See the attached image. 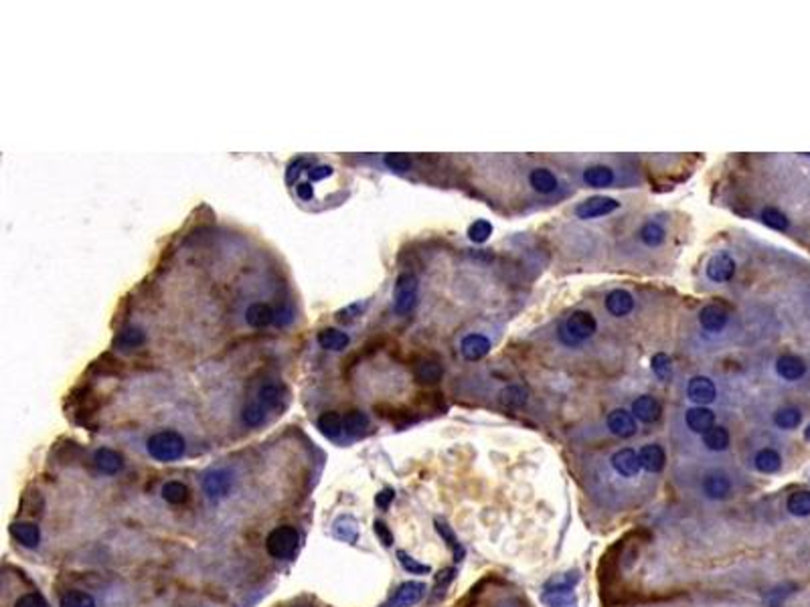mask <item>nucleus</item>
<instances>
[{
	"instance_id": "38",
	"label": "nucleus",
	"mask_w": 810,
	"mask_h": 607,
	"mask_svg": "<svg viewBox=\"0 0 810 607\" xmlns=\"http://www.w3.org/2000/svg\"><path fill=\"white\" fill-rule=\"evenodd\" d=\"M800 422H802V413L796 407H784L774 415V423L780 429H794L800 425Z\"/></svg>"
},
{
	"instance_id": "36",
	"label": "nucleus",
	"mask_w": 810,
	"mask_h": 607,
	"mask_svg": "<svg viewBox=\"0 0 810 607\" xmlns=\"http://www.w3.org/2000/svg\"><path fill=\"white\" fill-rule=\"evenodd\" d=\"M162 498L166 502H170V504H183L189 498V488L183 482H177V480L166 482L162 486Z\"/></svg>"
},
{
	"instance_id": "26",
	"label": "nucleus",
	"mask_w": 810,
	"mask_h": 607,
	"mask_svg": "<svg viewBox=\"0 0 810 607\" xmlns=\"http://www.w3.org/2000/svg\"><path fill=\"white\" fill-rule=\"evenodd\" d=\"M318 429H321V433H323L324 437H328V440H339V437H343L345 435V417H341L339 413H334V411H328V413H323L321 417H318Z\"/></svg>"
},
{
	"instance_id": "42",
	"label": "nucleus",
	"mask_w": 810,
	"mask_h": 607,
	"mask_svg": "<svg viewBox=\"0 0 810 607\" xmlns=\"http://www.w3.org/2000/svg\"><path fill=\"white\" fill-rule=\"evenodd\" d=\"M397 559H399V563H402V567H404L405 571H409V573H413V575L430 573V567H428V565H424V563L415 561L413 556H409V554L404 553V551H399V553H397Z\"/></svg>"
},
{
	"instance_id": "33",
	"label": "nucleus",
	"mask_w": 810,
	"mask_h": 607,
	"mask_svg": "<svg viewBox=\"0 0 810 607\" xmlns=\"http://www.w3.org/2000/svg\"><path fill=\"white\" fill-rule=\"evenodd\" d=\"M501 401H503V405H507V407L519 409V407H523V405L529 401V389H527L525 385H509V387L503 389Z\"/></svg>"
},
{
	"instance_id": "34",
	"label": "nucleus",
	"mask_w": 810,
	"mask_h": 607,
	"mask_svg": "<svg viewBox=\"0 0 810 607\" xmlns=\"http://www.w3.org/2000/svg\"><path fill=\"white\" fill-rule=\"evenodd\" d=\"M786 508L792 516H809L810 514V492L809 490H800V492H794L790 494V498L786 502Z\"/></svg>"
},
{
	"instance_id": "39",
	"label": "nucleus",
	"mask_w": 810,
	"mask_h": 607,
	"mask_svg": "<svg viewBox=\"0 0 810 607\" xmlns=\"http://www.w3.org/2000/svg\"><path fill=\"white\" fill-rule=\"evenodd\" d=\"M345 417V435H359L369 427V417L361 411H351Z\"/></svg>"
},
{
	"instance_id": "25",
	"label": "nucleus",
	"mask_w": 810,
	"mask_h": 607,
	"mask_svg": "<svg viewBox=\"0 0 810 607\" xmlns=\"http://www.w3.org/2000/svg\"><path fill=\"white\" fill-rule=\"evenodd\" d=\"M413 374H415V379H417L420 383H424V385H433V383H438V381L442 379L444 369H442V365H440L438 361H433V359H420V361L413 365Z\"/></svg>"
},
{
	"instance_id": "43",
	"label": "nucleus",
	"mask_w": 810,
	"mask_h": 607,
	"mask_svg": "<svg viewBox=\"0 0 810 607\" xmlns=\"http://www.w3.org/2000/svg\"><path fill=\"white\" fill-rule=\"evenodd\" d=\"M383 164L393 172H407L411 168V158L405 154H387L383 158Z\"/></svg>"
},
{
	"instance_id": "45",
	"label": "nucleus",
	"mask_w": 810,
	"mask_h": 607,
	"mask_svg": "<svg viewBox=\"0 0 810 607\" xmlns=\"http://www.w3.org/2000/svg\"><path fill=\"white\" fill-rule=\"evenodd\" d=\"M375 532H377V536L381 538V543H383L385 547H391V545H393V534L389 532V528L385 527V523L377 520V523H375Z\"/></svg>"
},
{
	"instance_id": "28",
	"label": "nucleus",
	"mask_w": 810,
	"mask_h": 607,
	"mask_svg": "<svg viewBox=\"0 0 810 607\" xmlns=\"http://www.w3.org/2000/svg\"><path fill=\"white\" fill-rule=\"evenodd\" d=\"M754 466H756L757 472H762V474H774V472H778V470H780V466H782V457H780V453H778L776 449L764 448V449H759V451L756 453V457H754Z\"/></svg>"
},
{
	"instance_id": "17",
	"label": "nucleus",
	"mask_w": 810,
	"mask_h": 607,
	"mask_svg": "<svg viewBox=\"0 0 810 607\" xmlns=\"http://www.w3.org/2000/svg\"><path fill=\"white\" fill-rule=\"evenodd\" d=\"M606 310L616 318L628 316L634 310V296L628 290H612L606 296Z\"/></svg>"
},
{
	"instance_id": "18",
	"label": "nucleus",
	"mask_w": 810,
	"mask_h": 607,
	"mask_svg": "<svg viewBox=\"0 0 810 607\" xmlns=\"http://www.w3.org/2000/svg\"><path fill=\"white\" fill-rule=\"evenodd\" d=\"M582 181H584V185H588L590 188H608V186L614 185L616 176H614V170L610 166L592 164V166H588L582 172Z\"/></svg>"
},
{
	"instance_id": "12",
	"label": "nucleus",
	"mask_w": 810,
	"mask_h": 607,
	"mask_svg": "<svg viewBox=\"0 0 810 607\" xmlns=\"http://www.w3.org/2000/svg\"><path fill=\"white\" fill-rule=\"evenodd\" d=\"M612 468L624 478H636L638 472L642 470L640 460H638V451H634L632 448L618 449L612 455Z\"/></svg>"
},
{
	"instance_id": "2",
	"label": "nucleus",
	"mask_w": 810,
	"mask_h": 607,
	"mask_svg": "<svg viewBox=\"0 0 810 607\" xmlns=\"http://www.w3.org/2000/svg\"><path fill=\"white\" fill-rule=\"evenodd\" d=\"M597 332L595 318L586 310H575L566 318V322L559 326V341L566 346H575L592 338Z\"/></svg>"
},
{
	"instance_id": "44",
	"label": "nucleus",
	"mask_w": 810,
	"mask_h": 607,
	"mask_svg": "<svg viewBox=\"0 0 810 607\" xmlns=\"http://www.w3.org/2000/svg\"><path fill=\"white\" fill-rule=\"evenodd\" d=\"M15 607H49V606H47V601H45V599H43L39 593H27V595H23V597H19V599H17Z\"/></svg>"
},
{
	"instance_id": "27",
	"label": "nucleus",
	"mask_w": 810,
	"mask_h": 607,
	"mask_svg": "<svg viewBox=\"0 0 810 607\" xmlns=\"http://www.w3.org/2000/svg\"><path fill=\"white\" fill-rule=\"evenodd\" d=\"M351 343L349 334L343 332V330H336V328H324L323 332L318 334V344L324 350H332V352H341L345 350Z\"/></svg>"
},
{
	"instance_id": "30",
	"label": "nucleus",
	"mask_w": 810,
	"mask_h": 607,
	"mask_svg": "<svg viewBox=\"0 0 810 607\" xmlns=\"http://www.w3.org/2000/svg\"><path fill=\"white\" fill-rule=\"evenodd\" d=\"M10 532H12V536H15L21 545L30 547V549L37 547L39 541H41V530H39L37 525H33V523H17V525L10 527Z\"/></svg>"
},
{
	"instance_id": "6",
	"label": "nucleus",
	"mask_w": 810,
	"mask_h": 607,
	"mask_svg": "<svg viewBox=\"0 0 810 607\" xmlns=\"http://www.w3.org/2000/svg\"><path fill=\"white\" fill-rule=\"evenodd\" d=\"M618 209H620V203L612 197H590L575 207V215L579 219H597V217L612 215Z\"/></svg>"
},
{
	"instance_id": "40",
	"label": "nucleus",
	"mask_w": 810,
	"mask_h": 607,
	"mask_svg": "<svg viewBox=\"0 0 810 607\" xmlns=\"http://www.w3.org/2000/svg\"><path fill=\"white\" fill-rule=\"evenodd\" d=\"M59 607H96V599L85 591H69L61 597Z\"/></svg>"
},
{
	"instance_id": "23",
	"label": "nucleus",
	"mask_w": 810,
	"mask_h": 607,
	"mask_svg": "<svg viewBox=\"0 0 810 607\" xmlns=\"http://www.w3.org/2000/svg\"><path fill=\"white\" fill-rule=\"evenodd\" d=\"M529 185L539 194H551V192L557 190L559 181H557V176L549 168H533L529 172Z\"/></svg>"
},
{
	"instance_id": "35",
	"label": "nucleus",
	"mask_w": 810,
	"mask_h": 607,
	"mask_svg": "<svg viewBox=\"0 0 810 607\" xmlns=\"http://www.w3.org/2000/svg\"><path fill=\"white\" fill-rule=\"evenodd\" d=\"M762 223L766 225V227H770V229H774V231H788V227H790V221H788V217L784 215L780 209H776V207H766V209H762Z\"/></svg>"
},
{
	"instance_id": "48",
	"label": "nucleus",
	"mask_w": 810,
	"mask_h": 607,
	"mask_svg": "<svg viewBox=\"0 0 810 607\" xmlns=\"http://www.w3.org/2000/svg\"><path fill=\"white\" fill-rule=\"evenodd\" d=\"M393 490H383L381 494H377V498H375V502H377L379 508H387L391 502H393Z\"/></svg>"
},
{
	"instance_id": "41",
	"label": "nucleus",
	"mask_w": 810,
	"mask_h": 607,
	"mask_svg": "<svg viewBox=\"0 0 810 607\" xmlns=\"http://www.w3.org/2000/svg\"><path fill=\"white\" fill-rule=\"evenodd\" d=\"M492 235V225L486 219H478L468 227V239L474 243H485Z\"/></svg>"
},
{
	"instance_id": "47",
	"label": "nucleus",
	"mask_w": 810,
	"mask_h": 607,
	"mask_svg": "<svg viewBox=\"0 0 810 607\" xmlns=\"http://www.w3.org/2000/svg\"><path fill=\"white\" fill-rule=\"evenodd\" d=\"M454 575H456V571H454V569H444V571L438 575V579H435V589H438L440 585H442V587H446L450 581L454 579Z\"/></svg>"
},
{
	"instance_id": "7",
	"label": "nucleus",
	"mask_w": 810,
	"mask_h": 607,
	"mask_svg": "<svg viewBox=\"0 0 810 607\" xmlns=\"http://www.w3.org/2000/svg\"><path fill=\"white\" fill-rule=\"evenodd\" d=\"M729 310L721 304H707L703 306L701 312H699V324L705 332L709 334H719L728 328L729 324Z\"/></svg>"
},
{
	"instance_id": "14",
	"label": "nucleus",
	"mask_w": 810,
	"mask_h": 607,
	"mask_svg": "<svg viewBox=\"0 0 810 607\" xmlns=\"http://www.w3.org/2000/svg\"><path fill=\"white\" fill-rule=\"evenodd\" d=\"M606 423H608V429L614 435H618V437H632L636 433V429H638L636 427V417L630 411H626V409H614L608 415Z\"/></svg>"
},
{
	"instance_id": "20",
	"label": "nucleus",
	"mask_w": 810,
	"mask_h": 607,
	"mask_svg": "<svg viewBox=\"0 0 810 607\" xmlns=\"http://www.w3.org/2000/svg\"><path fill=\"white\" fill-rule=\"evenodd\" d=\"M273 320H276V312L266 302H253L245 310V322L251 328H268L270 324H273Z\"/></svg>"
},
{
	"instance_id": "1",
	"label": "nucleus",
	"mask_w": 810,
	"mask_h": 607,
	"mask_svg": "<svg viewBox=\"0 0 810 607\" xmlns=\"http://www.w3.org/2000/svg\"><path fill=\"white\" fill-rule=\"evenodd\" d=\"M288 403V387L278 381V379H270L266 383H262L258 395L253 399L247 401V405L243 407L242 419L245 425L249 427H258L266 422L268 413L273 409H284Z\"/></svg>"
},
{
	"instance_id": "4",
	"label": "nucleus",
	"mask_w": 810,
	"mask_h": 607,
	"mask_svg": "<svg viewBox=\"0 0 810 607\" xmlns=\"http://www.w3.org/2000/svg\"><path fill=\"white\" fill-rule=\"evenodd\" d=\"M298 547H300V534L294 527H278L271 530L268 534V541H266V549L273 559H292L296 554Z\"/></svg>"
},
{
	"instance_id": "9",
	"label": "nucleus",
	"mask_w": 810,
	"mask_h": 607,
	"mask_svg": "<svg viewBox=\"0 0 810 607\" xmlns=\"http://www.w3.org/2000/svg\"><path fill=\"white\" fill-rule=\"evenodd\" d=\"M687 397H689L693 403L705 407V405L713 403L715 397H717L715 383H713L709 377H701V374H699V377H693V379L689 381V385H687Z\"/></svg>"
},
{
	"instance_id": "8",
	"label": "nucleus",
	"mask_w": 810,
	"mask_h": 607,
	"mask_svg": "<svg viewBox=\"0 0 810 607\" xmlns=\"http://www.w3.org/2000/svg\"><path fill=\"white\" fill-rule=\"evenodd\" d=\"M705 273L713 284H726L735 273V262L728 253H715L705 267Z\"/></svg>"
},
{
	"instance_id": "37",
	"label": "nucleus",
	"mask_w": 810,
	"mask_h": 607,
	"mask_svg": "<svg viewBox=\"0 0 810 607\" xmlns=\"http://www.w3.org/2000/svg\"><path fill=\"white\" fill-rule=\"evenodd\" d=\"M650 369L654 372V377L658 381H669L673 377V363L669 359V354L665 352H656L650 361Z\"/></svg>"
},
{
	"instance_id": "19",
	"label": "nucleus",
	"mask_w": 810,
	"mask_h": 607,
	"mask_svg": "<svg viewBox=\"0 0 810 607\" xmlns=\"http://www.w3.org/2000/svg\"><path fill=\"white\" fill-rule=\"evenodd\" d=\"M229 488H231V475L223 470H215V472L205 475V480H203V490L211 500H219V498L227 496Z\"/></svg>"
},
{
	"instance_id": "16",
	"label": "nucleus",
	"mask_w": 810,
	"mask_h": 607,
	"mask_svg": "<svg viewBox=\"0 0 810 607\" xmlns=\"http://www.w3.org/2000/svg\"><path fill=\"white\" fill-rule=\"evenodd\" d=\"M632 415L642 423H654L660 419L663 415V407L660 403L650 395L638 397L634 403H632Z\"/></svg>"
},
{
	"instance_id": "49",
	"label": "nucleus",
	"mask_w": 810,
	"mask_h": 607,
	"mask_svg": "<svg viewBox=\"0 0 810 607\" xmlns=\"http://www.w3.org/2000/svg\"><path fill=\"white\" fill-rule=\"evenodd\" d=\"M804 435H807V440H809V442H810V425H809V427H807V431H804Z\"/></svg>"
},
{
	"instance_id": "13",
	"label": "nucleus",
	"mask_w": 810,
	"mask_h": 607,
	"mask_svg": "<svg viewBox=\"0 0 810 607\" xmlns=\"http://www.w3.org/2000/svg\"><path fill=\"white\" fill-rule=\"evenodd\" d=\"M490 338H486L485 334H466L460 343V352L466 361H480L485 359L486 354L490 352Z\"/></svg>"
},
{
	"instance_id": "5",
	"label": "nucleus",
	"mask_w": 810,
	"mask_h": 607,
	"mask_svg": "<svg viewBox=\"0 0 810 607\" xmlns=\"http://www.w3.org/2000/svg\"><path fill=\"white\" fill-rule=\"evenodd\" d=\"M417 278L413 273H402L393 288V310L395 314L405 316L409 314L417 304Z\"/></svg>"
},
{
	"instance_id": "22",
	"label": "nucleus",
	"mask_w": 810,
	"mask_h": 607,
	"mask_svg": "<svg viewBox=\"0 0 810 607\" xmlns=\"http://www.w3.org/2000/svg\"><path fill=\"white\" fill-rule=\"evenodd\" d=\"M776 372L782 377L784 381H798L804 377L807 372V365L800 356L796 354H782L778 361H776Z\"/></svg>"
},
{
	"instance_id": "24",
	"label": "nucleus",
	"mask_w": 810,
	"mask_h": 607,
	"mask_svg": "<svg viewBox=\"0 0 810 607\" xmlns=\"http://www.w3.org/2000/svg\"><path fill=\"white\" fill-rule=\"evenodd\" d=\"M93 462H96V468L104 474H118L124 468V457L109 448L98 449L93 455Z\"/></svg>"
},
{
	"instance_id": "29",
	"label": "nucleus",
	"mask_w": 810,
	"mask_h": 607,
	"mask_svg": "<svg viewBox=\"0 0 810 607\" xmlns=\"http://www.w3.org/2000/svg\"><path fill=\"white\" fill-rule=\"evenodd\" d=\"M703 446L709 451H726L729 448V431L723 425H713L703 433Z\"/></svg>"
},
{
	"instance_id": "15",
	"label": "nucleus",
	"mask_w": 810,
	"mask_h": 607,
	"mask_svg": "<svg viewBox=\"0 0 810 607\" xmlns=\"http://www.w3.org/2000/svg\"><path fill=\"white\" fill-rule=\"evenodd\" d=\"M638 460H640V468L650 472V474L663 472V468H665V464H667L665 449L660 448L658 444H647V446H642L640 451H638Z\"/></svg>"
},
{
	"instance_id": "32",
	"label": "nucleus",
	"mask_w": 810,
	"mask_h": 607,
	"mask_svg": "<svg viewBox=\"0 0 810 607\" xmlns=\"http://www.w3.org/2000/svg\"><path fill=\"white\" fill-rule=\"evenodd\" d=\"M144 338H146V336H144V332H142L140 328L130 326V328L122 330V332L116 336L114 344H116V348H118V350H134V348H138V346H142Z\"/></svg>"
},
{
	"instance_id": "21",
	"label": "nucleus",
	"mask_w": 810,
	"mask_h": 607,
	"mask_svg": "<svg viewBox=\"0 0 810 607\" xmlns=\"http://www.w3.org/2000/svg\"><path fill=\"white\" fill-rule=\"evenodd\" d=\"M685 422H687V427H689L691 431L701 433L703 435V433H707V431L715 425V413H713L711 409H707V407L697 405V407H693V409L687 411Z\"/></svg>"
},
{
	"instance_id": "3",
	"label": "nucleus",
	"mask_w": 810,
	"mask_h": 607,
	"mask_svg": "<svg viewBox=\"0 0 810 607\" xmlns=\"http://www.w3.org/2000/svg\"><path fill=\"white\" fill-rule=\"evenodd\" d=\"M146 449H148V453H150L156 462L166 464V462L179 460V457L185 453V440H183L181 433L170 431V429H168V431H159V433H154V435L148 440Z\"/></svg>"
},
{
	"instance_id": "11",
	"label": "nucleus",
	"mask_w": 810,
	"mask_h": 607,
	"mask_svg": "<svg viewBox=\"0 0 810 607\" xmlns=\"http://www.w3.org/2000/svg\"><path fill=\"white\" fill-rule=\"evenodd\" d=\"M703 494L709 500H726L731 494V480L723 472H709L703 478Z\"/></svg>"
},
{
	"instance_id": "10",
	"label": "nucleus",
	"mask_w": 810,
	"mask_h": 607,
	"mask_svg": "<svg viewBox=\"0 0 810 607\" xmlns=\"http://www.w3.org/2000/svg\"><path fill=\"white\" fill-rule=\"evenodd\" d=\"M424 595H426V585H424V583H420V581H407V583L397 587L395 595L389 599L387 607H411L415 606L417 601H422Z\"/></svg>"
},
{
	"instance_id": "31",
	"label": "nucleus",
	"mask_w": 810,
	"mask_h": 607,
	"mask_svg": "<svg viewBox=\"0 0 810 607\" xmlns=\"http://www.w3.org/2000/svg\"><path fill=\"white\" fill-rule=\"evenodd\" d=\"M638 239H640L647 247H658V245L665 243L667 231H665V227H663L658 221H647V223L640 227V231H638Z\"/></svg>"
},
{
	"instance_id": "46",
	"label": "nucleus",
	"mask_w": 810,
	"mask_h": 607,
	"mask_svg": "<svg viewBox=\"0 0 810 607\" xmlns=\"http://www.w3.org/2000/svg\"><path fill=\"white\" fill-rule=\"evenodd\" d=\"M435 528H438V532H440V534H442V536L448 541V545H450L452 549H456V551H458L460 547H458V543H456V536L452 534V530L446 527L444 523H440V520H435Z\"/></svg>"
}]
</instances>
